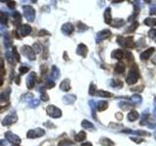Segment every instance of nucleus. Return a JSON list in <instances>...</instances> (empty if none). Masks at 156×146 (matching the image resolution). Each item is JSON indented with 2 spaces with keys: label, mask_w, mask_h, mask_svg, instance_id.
<instances>
[{
  "label": "nucleus",
  "mask_w": 156,
  "mask_h": 146,
  "mask_svg": "<svg viewBox=\"0 0 156 146\" xmlns=\"http://www.w3.org/2000/svg\"><path fill=\"white\" fill-rule=\"evenodd\" d=\"M40 70H41V74H42V75H45V74L47 73V70H48V67H47V66H46V65H44V64H43V65H41Z\"/></svg>",
  "instance_id": "obj_23"
},
{
  "label": "nucleus",
  "mask_w": 156,
  "mask_h": 146,
  "mask_svg": "<svg viewBox=\"0 0 156 146\" xmlns=\"http://www.w3.org/2000/svg\"><path fill=\"white\" fill-rule=\"evenodd\" d=\"M14 19H15V21H18V22H21V21H22V17H21L20 13L16 12L15 14H14Z\"/></svg>",
  "instance_id": "obj_21"
},
{
  "label": "nucleus",
  "mask_w": 156,
  "mask_h": 146,
  "mask_svg": "<svg viewBox=\"0 0 156 146\" xmlns=\"http://www.w3.org/2000/svg\"><path fill=\"white\" fill-rule=\"evenodd\" d=\"M13 55H14V57H15L16 62H21V57H20L19 53H18V51H17V48L16 47L13 48Z\"/></svg>",
  "instance_id": "obj_17"
},
{
  "label": "nucleus",
  "mask_w": 156,
  "mask_h": 146,
  "mask_svg": "<svg viewBox=\"0 0 156 146\" xmlns=\"http://www.w3.org/2000/svg\"><path fill=\"white\" fill-rule=\"evenodd\" d=\"M107 102L106 101H100L99 102V105H98V109L99 111H104V109H106L107 108Z\"/></svg>",
  "instance_id": "obj_14"
},
{
  "label": "nucleus",
  "mask_w": 156,
  "mask_h": 146,
  "mask_svg": "<svg viewBox=\"0 0 156 146\" xmlns=\"http://www.w3.org/2000/svg\"><path fill=\"white\" fill-rule=\"evenodd\" d=\"M8 7L11 8V9H14L16 7V2L15 1H9L8 2Z\"/></svg>",
  "instance_id": "obj_26"
},
{
  "label": "nucleus",
  "mask_w": 156,
  "mask_h": 146,
  "mask_svg": "<svg viewBox=\"0 0 156 146\" xmlns=\"http://www.w3.org/2000/svg\"><path fill=\"white\" fill-rule=\"evenodd\" d=\"M19 29H20V31H21V33H22V36H26V35H28V34L31 32V27H30V26H28V25H22Z\"/></svg>",
  "instance_id": "obj_5"
},
{
  "label": "nucleus",
  "mask_w": 156,
  "mask_h": 146,
  "mask_svg": "<svg viewBox=\"0 0 156 146\" xmlns=\"http://www.w3.org/2000/svg\"><path fill=\"white\" fill-rule=\"evenodd\" d=\"M59 88H61V90H63L64 92H68L70 90V83H69V80H63L61 85H59Z\"/></svg>",
  "instance_id": "obj_7"
},
{
  "label": "nucleus",
  "mask_w": 156,
  "mask_h": 146,
  "mask_svg": "<svg viewBox=\"0 0 156 146\" xmlns=\"http://www.w3.org/2000/svg\"><path fill=\"white\" fill-rule=\"evenodd\" d=\"M154 51H155V49L154 48H149L148 50H146V51H145L143 53H141V59H143V60H146V59H148L150 57H151V55H152L153 53H154Z\"/></svg>",
  "instance_id": "obj_4"
},
{
  "label": "nucleus",
  "mask_w": 156,
  "mask_h": 146,
  "mask_svg": "<svg viewBox=\"0 0 156 146\" xmlns=\"http://www.w3.org/2000/svg\"><path fill=\"white\" fill-rule=\"evenodd\" d=\"M139 118V114H137V111H131L130 113L128 114V119L131 121V122H134Z\"/></svg>",
  "instance_id": "obj_9"
},
{
  "label": "nucleus",
  "mask_w": 156,
  "mask_h": 146,
  "mask_svg": "<svg viewBox=\"0 0 156 146\" xmlns=\"http://www.w3.org/2000/svg\"><path fill=\"white\" fill-rule=\"evenodd\" d=\"M82 127L83 128H93V125L91 124L90 122H88V121L84 120L82 122Z\"/></svg>",
  "instance_id": "obj_19"
},
{
  "label": "nucleus",
  "mask_w": 156,
  "mask_h": 146,
  "mask_svg": "<svg viewBox=\"0 0 156 146\" xmlns=\"http://www.w3.org/2000/svg\"><path fill=\"white\" fill-rule=\"evenodd\" d=\"M46 35H50V32H48V31H47V30H45V29L40 30V32H39V36H46Z\"/></svg>",
  "instance_id": "obj_24"
},
{
  "label": "nucleus",
  "mask_w": 156,
  "mask_h": 146,
  "mask_svg": "<svg viewBox=\"0 0 156 146\" xmlns=\"http://www.w3.org/2000/svg\"><path fill=\"white\" fill-rule=\"evenodd\" d=\"M112 58H115L117 59H120V58H122V56H123V52L121 50H115V51L112 53Z\"/></svg>",
  "instance_id": "obj_12"
},
{
  "label": "nucleus",
  "mask_w": 156,
  "mask_h": 146,
  "mask_svg": "<svg viewBox=\"0 0 156 146\" xmlns=\"http://www.w3.org/2000/svg\"><path fill=\"white\" fill-rule=\"evenodd\" d=\"M45 87L47 88V89H52V88L55 87V83H54L53 81H49V82H47V83H46Z\"/></svg>",
  "instance_id": "obj_22"
},
{
  "label": "nucleus",
  "mask_w": 156,
  "mask_h": 146,
  "mask_svg": "<svg viewBox=\"0 0 156 146\" xmlns=\"http://www.w3.org/2000/svg\"><path fill=\"white\" fill-rule=\"evenodd\" d=\"M4 109H6V108H3V107H2V106L0 105V111H1V110H4Z\"/></svg>",
  "instance_id": "obj_33"
},
{
  "label": "nucleus",
  "mask_w": 156,
  "mask_h": 146,
  "mask_svg": "<svg viewBox=\"0 0 156 146\" xmlns=\"http://www.w3.org/2000/svg\"><path fill=\"white\" fill-rule=\"evenodd\" d=\"M87 52H88V49H87V47H86L84 44H80V45L78 46V49H77L78 55H80L85 58L86 55H87Z\"/></svg>",
  "instance_id": "obj_6"
},
{
  "label": "nucleus",
  "mask_w": 156,
  "mask_h": 146,
  "mask_svg": "<svg viewBox=\"0 0 156 146\" xmlns=\"http://www.w3.org/2000/svg\"><path fill=\"white\" fill-rule=\"evenodd\" d=\"M124 70H125V66H124V64H123V63L119 62V63H117V64H116L115 71L117 73H123V72H124Z\"/></svg>",
  "instance_id": "obj_13"
},
{
  "label": "nucleus",
  "mask_w": 156,
  "mask_h": 146,
  "mask_svg": "<svg viewBox=\"0 0 156 146\" xmlns=\"http://www.w3.org/2000/svg\"><path fill=\"white\" fill-rule=\"evenodd\" d=\"M41 99L42 100H44V101H47L49 99V95H47V93L46 92H43L42 94H41Z\"/></svg>",
  "instance_id": "obj_20"
},
{
  "label": "nucleus",
  "mask_w": 156,
  "mask_h": 146,
  "mask_svg": "<svg viewBox=\"0 0 156 146\" xmlns=\"http://www.w3.org/2000/svg\"><path fill=\"white\" fill-rule=\"evenodd\" d=\"M0 66H1V67H4V62L2 58H0Z\"/></svg>",
  "instance_id": "obj_31"
},
{
  "label": "nucleus",
  "mask_w": 156,
  "mask_h": 146,
  "mask_svg": "<svg viewBox=\"0 0 156 146\" xmlns=\"http://www.w3.org/2000/svg\"><path fill=\"white\" fill-rule=\"evenodd\" d=\"M22 50V52H23V54L29 58V59H31V60H34V59H35V55H34V53H33V49H31V48L28 47V46H23Z\"/></svg>",
  "instance_id": "obj_3"
},
{
  "label": "nucleus",
  "mask_w": 156,
  "mask_h": 146,
  "mask_svg": "<svg viewBox=\"0 0 156 146\" xmlns=\"http://www.w3.org/2000/svg\"><path fill=\"white\" fill-rule=\"evenodd\" d=\"M28 70H29V68L27 66H21L19 68V72L21 74H26V73L28 72Z\"/></svg>",
  "instance_id": "obj_18"
},
{
  "label": "nucleus",
  "mask_w": 156,
  "mask_h": 146,
  "mask_svg": "<svg viewBox=\"0 0 156 146\" xmlns=\"http://www.w3.org/2000/svg\"><path fill=\"white\" fill-rule=\"evenodd\" d=\"M104 19H105V22L106 23H110L112 21V18H111V13H110V9L107 8L106 10H105V13H104Z\"/></svg>",
  "instance_id": "obj_8"
},
{
  "label": "nucleus",
  "mask_w": 156,
  "mask_h": 146,
  "mask_svg": "<svg viewBox=\"0 0 156 146\" xmlns=\"http://www.w3.org/2000/svg\"><path fill=\"white\" fill-rule=\"evenodd\" d=\"M16 84L17 85L21 84V82H20V77H17V78H16Z\"/></svg>",
  "instance_id": "obj_30"
},
{
  "label": "nucleus",
  "mask_w": 156,
  "mask_h": 146,
  "mask_svg": "<svg viewBox=\"0 0 156 146\" xmlns=\"http://www.w3.org/2000/svg\"><path fill=\"white\" fill-rule=\"evenodd\" d=\"M95 89H96V86L94 84L91 85V87H90V95H95V91H96Z\"/></svg>",
  "instance_id": "obj_27"
},
{
  "label": "nucleus",
  "mask_w": 156,
  "mask_h": 146,
  "mask_svg": "<svg viewBox=\"0 0 156 146\" xmlns=\"http://www.w3.org/2000/svg\"><path fill=\"white\" fill-rule=\"evenodd\" d=\"M8 16L3 12H0V22L4 23V25H7L8 23Z\"/></svg>",
  "instance_id": "obj_11"
},
{
  "label": "nucleus",
  "mask_w": 156,
  "mask_h": 146,
  "mask_svg": "<svg viewBox=\"0 0 156 146\" xmlns=\"http://www.w3.org/2000/svg\"><path fill=\"white\" fill-rule=\"evenodd\" d=\"M86 138V133L84 131H80L79 133L75 135V140L76 141H83Z\"/></svg>",
  "instance_id": "obj_10"
},
{
  "label": "nucleus",
  "mask_w": 156,
  "mask_h": 146,
  "mask_svg": "<svg viewBox=\"0 0 156 146\" xmlns=\"http://www.w3.org/2000/svg\"><path fill=\"white\" fill-rule=\"evenodd\" d=\"M3 79H2V77H0V87H1V86H2V85H3Z\"/></svg>",
  "instance_id": "obj_32"
},
{
  "label": "nucleus",
  "mask_w": 156,
  "mask_h": 146,
  "mask_svg": "<svg viewBox=\"0 0 156 146\" xmlns=\"http://www.w3.org/2000/svg\"><path fill=\"white\" fill-rule=\"evenodd\" d=\"M149 35H150V37H155L156 36V29L155 28L151 29V30L149 31Z\"/></svg>",
  "instance_id": "obj_28"
},
{
  "label": "nucleus",
  "mask_w": 156,
  "mask_h": 146,
  "mask_svg": "<svg viewBox=\"0 0 156 146\" xmlns=\"http://www.w3.org/2000/svg\"><path fill=\"white\" fill-rule=\"evenodd\" d=\"M81 146H93V145H92L90 142H85V143H83Z\"/></svg>",
  "instance_id": "obj_29"
},
{
  "label": "nucleus",
  "mask_w": 156,
  "mask_h": 146,
  "mask_svg": "<svg viewBox=\"0 0 156 146\" xmlns=\"http://www.w3.org/2000/svg\"><path fill=\"white\" fill-rule=\"evenodd\" d=\"M45 133V131L41 129H36V130H31L27 132V137L28 138H36L39 137L41 135H43Z\"/></svg>",
  "instance_id": "obj_2"
},
{
  "label": "nucleus",
  "mask_w": 156,
  "mask_h": 146,
  "mask_svg": "<svg viewBox=\"0 0 156 146\" xmlns=\"http://www.w3.org/2000/svg\"><path fill=\"white\" fill-rule=\"evenodd\" d=\"M98 95L101 96V98H110L111 96V94L108 93V92H104V91H99L98 92Z\"/></svg>",
  "instance_id": "obj_16"
},
{
  "label": "nucleus",
  "mask_w": 156,
  "mask_h": 146,
  "mask_svg": "<svg viewBox=\"0 0 156 146\" xmlns=\"http://www.w3.org/2000/svg\"><path fill=\"white\" fill-rule=\"evenodd\" d=\"M47 113L53 118H59L62 116V111L54 105H50L47 107Z\"/></svg>",
  "instance_id": "obj_1"
},
{
  "label": "nucleus",
  "mask_w": 156,
  "mask_h": 146,
  "mask_svg": "<svg viewBox=\"0 0 156 146\" xmlns=\"http://www.w3.org/2000/svg\"><path fill=\"white\" fill-rule=\"evenodd\" d=\"M145 23L146 26H156V19H146L145 21Z\"/></svg>",
  "instance_id": "obj_15"
},
{
  "label": "nucleus",
  "mask_w": 156,
  "mask_h": 146,
  "mask_svg": "<svg viewBox=\"0 0 156 146\" xmlns=\"http://www.w3.org/2000/svg\"><path fill=\"white\" fill-rule=\"evenodd\" d=\"M33 51H35L36 53H39L41 51V49L39 48V44L38 43H35L33 45Z\"/></svg>",
  "instance_id": "obj_25"
},
{
  "label": "nucleus",
  "mask_w": 156,
  "mask_h": 146,
  "mask_svg": "<svg viewBox=\"0 0 156 146\" xmlns=\"http://www.w3.org/2000/svg\"><path fill=\"white\" fill-rule=\"evenodd\" d=\"M12 146H21V145H20V144H13Z\"/></svg>",
  "instance_id": "obj_34"
}]
</instances>
